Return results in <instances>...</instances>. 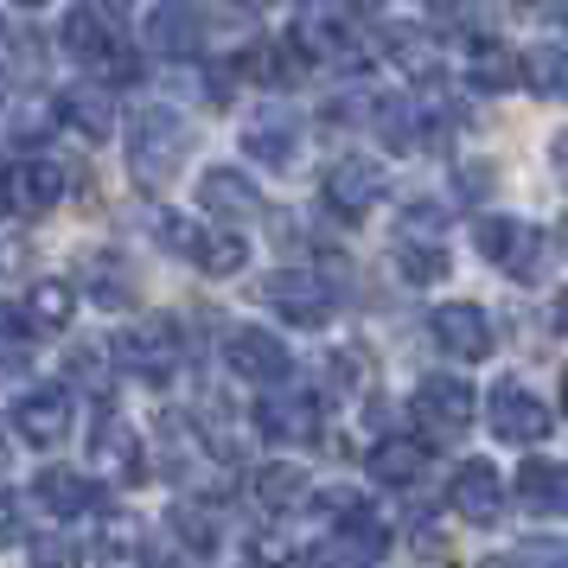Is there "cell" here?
<instances>
[{"label":"cell","instance_id":"17","mask_svg":"<svg viewBox=\"0 0 568 568\" xmlns=\"http://www.w3.org/2000/svg\"><path fill=\"white\" fill-rule=\"evenodd\" d=\"M447 511L460 517V524H498L505 517V486H498V473H491L486 460H466L460 473H454V486H447Z\"/></svg>","mask_w":568,"mask_h":568},{"label":"cell","instance_id":"43","mask_svg":"<svg viewBox=\"0 0 568 568\" xmlns=\"http://www.w3.org/2000/svg\"><path fill=\"white\" fill-rule=\"evenodd\" d=\"M549 166H556V180H562V192H568V134L549 148Z\"/></svg>","mask_w":568,"mask_h":568},{"label":"cell","instance_id":"28","mask_svg":"<svg viewBox=\"0 0 568 568\" xmlns=\"http://www.w3.org/2000/svg\"><path fill=\"white\" fill-rule=\"evenodd\" d=\"M58 122H64V129H78L83 141H109V134H115V103H109V90L78 83V90H64V97H58Z\"/></svg>","mask_w":568,"mask_h":568},{"label":"cell","instance_id":"6","mask_svg":"<svg viewBox=\"0 0 568 568\" xmlns=\"http://www.w3.org/2000/svg\"><path fill=\"white\" fill-rule=\"evenodd\" d=\"M384 192H389V173L377 166V160H364V154L333 160V166H326V180H320L326 211H333V217H345V224L371 217V205H384Z\"/></svg>","mask_w":568,"mask_h":568},{"label":"cell","instance_id":"38","mask_svg":"<svg viewBox=\"0 0 568 568\" xmlns=\"http://www.w3.org/2000/svg\"><path fill=\"white\" fill-rule=\"evenodd\" d=\"M103 562H109V568H134V562H141V537H134L129 524H109V537H103Z\"/></svg>","mask_w":568,"mask_h":568},{"label":"cell","instance_id":"10","mask_svg":"<svg viewBox=\"0 0 568 568\" xmlns=\"http://www.w3.org/2000/svg\"><path fill=\"white\" fill-rule=\"evenodd\" d=\"M224 364H231L243 384H287V371H294V358H287V345L268 326H231L224 333Z\"/></svg>","mask_w":568,"mask_h":568},{"label":"cell","instance_id":"22","mask_svg":"<svg viewBox=\"0 0 568 568\" xmlns=\"http://www.w3.org/2000/svg\"><path fill=\"white\" fill-rule=\"evenodd\" d=\"M243 154L262 160V166H275V173H287L294 154H301V122L287 109H262L256 122L243 129Z\"/></svg>","mask_w":568,"mask_h":568},{"label":"cell","instance_id":"32","mask_svg":"<svg viewBox=\"0 0 568 568\" xmlns=\"http://www.w3.org/2000/svg\"><path fill=\"white\" fill-rule=\"evenodd\" d=\"M71 313H78L71 282H39L27 294V320H32V326H45V333H64V326H71Z\"/></svg>","mask_w":568,"mask_h":568},{"label":"cell","instance_id":"2","mask_svg":"<svg viewBox=\"0 0 568 568\" xmlns=\"http://www.w3.org/2000/svg\"><path fill=\"white\" fill-rule=\"evenodd\" d=\"M473 243H479V256H491L498 275H511V282H537L542 262H549V236L537 224H524V217H479L473 224Z\"/></svg>","mask_w":568,"mask_h":568},{"label":"cell","instance_id":"49","mask_svg":"<svg viewBox=\"0 0 568 568\" xmlns=\"http://www.w3.org/2000/svg\"><path fill=\"white\" fill-rule=\"evenodd\" d=\"M562 415H568V377H562Z\"/></svg>","mask_w":568,"mask_h":568},{"label":"cell","instance_id":"4","mask_svg":"<svg viewBox=\"0 0 568 568\" xmlns=\"http://www.w3.org/2000/svg\"><path fill=\"white\" fill-rule=\"evenodd\" d=\"M154 231H160V243H166L173 256L199 262L205 275H236V268H243V256H250L236 231H211V224H192V217H180V211H160Z\"/></svg>","mask_w":568,"mask_h":568},{"label":"cell","instance_id":"46","mask_svg":"<svg viewBox=\"0 0 568 568\" xmlns=\"http://www.w3.org/2000/svg\"><path fill=\"white\" fill-rule=\"evenodd\" d=\"M479 568H524V556H486Z\"/></svg>","mask_w":568,"mask_h":568},{"label":"cell","instance_id":"45","mask_svg":"<svg viewBox=\"0 0 568 568\" xmlns=\"http://www.w3.org/2000/svg\"><path fill=\"white\" fill-rule=\"evenodd\" d=\"M549 326H556V333L568 338V287H562V294H556V313H549Z\"/></svg>","mask_w":568,"mask_h":568},{"label":"cell","instance_id":"9","mask_svg":"<svg viewBox=\"0 0 568 568\" xmlns=\"http://www.w3.org/2000/svg\"><path fill=\"white\" fill-rule=\"evenodd\" d=\"M115 364L134 371V377H148V384H166L173 371H180V333L166 326V320H148V326H129V333H115Z\"/></svg>","mask_w":568,"mask_h":568},{"label":"cell","instance_id":"26","mask_svg":"<svg viewBox=\"0 0 568 568\" xmlns=\"http://www.w3.org/2000/svg\"><path fill=\"white\" fill-rule=\"evenodd\" d=\"M371 479L377 486H415L422 473H428V440L422 435H384L377 447H371Z\"/></svg>","mask_w":568,"mask_h":568},{"label":"cell","instance_id":"39","mask_svg":"<svg viewBox=\"0 0 568 568\" xmlns=\"http://www.w3.org/2000/svg\"><path fill=\"white\" fill-rule=\"evenodd\" d=\"M32 568H78V542L71 537H39L32 542Z\"/></svg>","mask_w":568,"mask_h":568},{"label":"cell","instance_id":"15","mask_svg":"<svg viewBox=\"0 0 568 568\" xmlns=\"http://www.w3.org/2000/svg\"><path fill=\"white\" fill-rule=\"evenodd\" d=\"M389 556V530L371 511L333 524V537L320 542V568H377Z\"/></svg>","mask_w":568,"mask_h":568},{"label":"cell","instance_id":"30","mask_svg":"<svg viewBox=\"0 0 568 568\" xmlns=\"http://www.w3.org/2000/svg\"><path fill=\"white\" fill-rule=\"evenodd\" d=\"M377 45H384L409 78H428V71H435V32L409 27V20H384V27H377Z\"/></svg>","mask_w":568,"mask_h":568},{"label":"cell","instance_id":"1","mask_svg":"<svg viewBox=\"0 0 568 568\" xmlns=\"http://www.w3.org/2000/svg\"><path fill=\"white\" fill-rule=\"evenodd\" d=\"M185 122L173 115L166 103H148L141 115H134V129H129V160H134V180H148V185H166L173 173H180V160H185Z\"/></svg>","mask_w":568,"mask_h":568},{"label":"cell","instance_id":"35","mask_svg":"<svg viewBox=\"0 0 568 568\" xmlns=\"http://www.w3.org/2000/svg\"><path fill=\"white\" fill-rule=\"evenodd\" d=\"M173 530H180L185 549H199V556H211V549H217V517L199 511V505H180V511H173Z\"/></svg>","mask_w":568,"mask_h":568},{"label":"cell","instance_id":"19","mask_svg":"<svg viewBox=\"0 0 568 568\" xmlns=\"http://www.w3.org/2000/svg\"><path fill=\"white\" fill-rule=\"evenodd\" d=\"M287 39L301 45L307 64H338V71H358V64H364L358 39H352L345 20H333V13H301V27L287 32Z\"/></svg>","mask_w":568,"mask_h":568},{"label":"cell","instance_id":"16","mask_svg":"<svg viewBox=\"0 0 568 568\" xmlns=\"http://www.w3.org/2000/svg\"><path fill=\"white\" fill-rule=\"evenodd\" d=\"M460 71H466V83H473V90L505 97V90H517V83H524V52H517V45H505V39H491V32H479V39H466Z\"/></svg>","mask_w":568,"mask_h":568},{"label":"cell","instance_id":"7","mask_svg":"<svg viewBox=\"0 0 568 568\" xmlns=\"http://www.w3.org/2000/svg\"><path fill=\"white\" fill-rule=\"evenodd\" d=\"M64 199V173H58L52 154H27L0 166V211L7 217H39Z\"/></svg>","mask_w":568,"mask_h":568},{"label":"cell","instance_id":"31","mask_svg":"<svg viewBox=\"0 0 568 568\" xmlns=\"http://www.w3.org/2000/svg\"><path fill=\"white\" fill-rule=\"evenodd\" d=\"M524 83L542 103H568V45H530L524 52Z\"/></svg>","mask_w":568,"mask_h":568},{"label":"cell","instance_id":"24","mask_svg":"<svg viewBox=\"0 0 568 568\" xmlns=\"http://www.w3.org/2000/svg\"><path fill=\"white\" fill-rule=\"evenodd\" d=\"M32 498H39L52 517H90V511H103V491L90 486L83 473H71V466H45V473L32 479Z\"/></svg>","mask_w":568,"mask_h":568},{"label":"cell","instance_id":"18","mask_svg":"<svg viewBox=\"0 0 568 568\" xmlns=\"http://www.w3.org/2000/svg\"><path fill=\"white\" fill-rule=\"evenodd\" d=\"M13 428L32 440V447H58L71 435V389L64 384H45V389H27L13 403Z\"/></svg>","mask_w":568,"mask_h":568},{"label":"cell","instance_id":"42","mask_svg":"<svg viewBox=\"0 0 568 568\" xmlns=\"http://www.w3.org/2000/svg\"><path fill=\"white\" fill-rule=\"evenodd\" d=\"M13 537H20V498L0 491V542H13Z\"/></svg>","mask_w":568,"mask_h":568},{"label":"cell","instance_id":"52","mask_svg":"<svg viewBox=\"0 0 568 568\" xmlns=\"http://www.w3.org/2000/svg\"><path fill=\"white\" fill-rule=\"evenodd\" d=\"M358 7H377V0H358Z\"/></svg>","mask_w":568,"mask_h":568},{"label":"cell","instance_id":"14","mask_svg":"<svg viewBox=\"0 0 568 568\" xmlns=\"http://www.w3.org/2000/svg\"><path fill=\"white\" fill-rule=\"evenodd\" d=\"M256 428L268 440H282V447H307V440H320V428H326V409H320L313 389H282V396H268L256 409Z\"/></svg>","mask_w":568,"mask_h":568},{"label":"cell","instance_id":"36","mask_svg":"<svg viewBox=\"0 0 568 568\" xmlns=\"http://www.w3.org/2000/svg\"><path fill=\"white\" fill-rule=\"evenodd\" d=\"M90 287H97V301H109V307H129V275H122V262L115 256H90Z\"/></svg>","mask_w":568,"mask_h":568},{"label":"cell","instance_id":"50","mask_svg":"<svg viewBox=\"0 0 568 568\" xmlns=\"http://www.w3.org/2000/svg\"><path fill=\"white\" fill-rule=\"evenodd\" d=\"M20 7H45V0H20Z\"/></svg>","mask_w":568,"mask_h":568},{"label":"cell","instance_id":"3","mask_svg":"<svg viewBox=\"0 0 568 568\" xmlns=\"http://www.w3.org/2000/svg\"><path fill=\"white\" fill-rule=\"evenodd\" d=\"M262 307H275V320L301 326V333H320L338 313V287L326 275H313V268H275L262 282Z\"/></svg>","mask_w":568,"mask_h":568},{"label":"cell","instance_id":"12","mask_svg":"<svg viewBox=\"0 0 568 568\" xmlns=\"http://www.w3.org/2000/svg\"><path fill=\"white\" fill-rule=\"evenodd\" d=\"M371 129H377V141H384L389 154H422L440 134V115L428 103H415V97H377Z\"/></svg>","mask_w":568,"mask_h":568},{"label":"cell","instance_id":"27","mask_svg":"<svg viewBox=\"0 0 568 568\" xmlns=\"http://www.w3.org/2000/svg\"><path fill=\"white\" fill-rule=\"evenodd\" d=\"M90 454L109 466V479L115 486H134V479H148V466H141V440H134L129 422H115V415H103L97 422V440H90Z\"/></svg>","mask_w":568,"mask_h":568},{"label":"cell","instance_id":"51","mask_svg":"<svg viewBox=\"0 0 568 568\" xmlns=\"http://www.w3.org/2000/svg\"><path fill=\"white\" fill-rule=\"evenodd\" d=\"M562 243H568V217H562Z\"/></svg>","mask_w":568,"mask_h":568},{"label":"cell","instance_id":"20","mask_svg":"<svg viewBox=\"0 0 568 568\" xmlns=\"http://www.w3.org/2000/svg\"><path fill=\"white\" fill-rule=\"evenodd\" d=\"M199 205H205V217H217V224H250L262 211V192L250 173H236V166H211L205 180H199Z\"/></svg>","mask_w":568,"mask_h":568},{"label":"cell","instance_id":"33","mask_svg":"<svg viewBox=\"0 0 568 568\" xmlns=\"http://www.w3.org/2000/svg\"><path fill=\"white\" fill-rule=\"evenodd\" d=\"M32 333H39V326H32L27 313L0 307V371H20V364L32 358Z\"/></svg>","mask_w":568,"mask_h":568},{"label":"cell","instance_id":"53","mask_svg":"<svg viewBox=\"0 0 568 568\" xmlns=\"http://www.w3.org/2000/svg\"><path fill=\"white\" fill-rule=\"evenodd\" d=\"M511 7H530V0H511Z\"/></svg>","mask_w":568,"mask_h":568},{"label":"cell","instance_id":"11","mask_svg":"<svg viewBox=\"0 0 568 568\" xmlns=\"http://www.w3.org/2000/svg\"><path fill=\"white\" fill-rule=\"evenodd\" d=\"M473 415H479V396H473V384L466 377H422L415 384V422L428 428V435H460V428H473Z\"/></svg>","mask_w":568,"mask_h":568},{"label":"cell","instance_id":"41","mask_svg":"<svg viewBox=\"0 0 568 568\" xmlns=\"http://www.w3.org/2000/svg\"><path fill=\"white\" fill-rule=\"evenodd\" d=\"M333 384L364 389V352H333Z\"/></svg>","mask_w":568,"mask_h":568},{"label":"cell","instance_id":"13","mask_svg":"<svg viewBox=\"0 0 568 568\" xmlns=\"http://www.w3.org/2000/svg\"><path fill=\"white\" fill-rule=\"evenodd\" d=\"M428 333H435V345L447 352V358H491V320L486 307H473V301H440L435 313H428Z\"/></svg>","mask_w":568,"mask_h":568},{"label":"cell","instance_id":"48","mask_svg":"<svg viewBox=\"0 0 568 568\" xmlns=\"http://www.w3.org/2000/svg\"><path fill=\"white\" fill-rule=\"evenodd\" d=\"M0 460H7V428H0Z\"/></svg>","mask_w":568,"mask_h":568},{"label":"cell","instance_id":"44","mask_svg":"<svg viewBox=\"0 0 568 568\" xmlns=\"http://www.w3.org/2000/svg\"><path fill=\"white\" fill-rule=\"evenodd\" d=\"M90 7H97V13H103V20H122V13H129L134 0H90Z\"/></svg>","mask_w":568,"mask_h":568},{"label":"cell","instance_id":"23","mask_svg":"<svg viewBox=\"0 0 568 568\" xmlns=\"http://www.w3.org/2000/svg\"><path fill=\"white\" fill-rule=\"evenodd\" d=\"M236 71H243V78H256V83H268V90H287V83L307 78V58H301L294 39H256V45H243Z\"/></svg>","mask_w":568,"mask_h":568},{"label":"cell","instance_id":"40","mask_svg":"<svg viewBox=\"0 0 568 568\" xmlns=\"http://www.w3.org/2000/svg\"><path fill=\"white\" fill-rule=\"evenodd\" d=\"M71 377H78V384H90V389H103L109 384V358L97 352V345H83V352H71Z\"/></svg>","mask_w":568,"mask_h":568},{"label":"cell","instance_id":"37","mask_svg":"<svg viewBox=\"0 0 568 568\" xmlns=\"http://www.w3.org/2000/svg\"><path fill=\"white\" fill-rule=\"evenodd\" d=\"M256 491H262L268 511H282L287 498H301V473H294V466H268V473L256 479Z\"/></svg>","mask_w":568,"mask_h":568},{"label":"cell","instance_id":"34","mask_svg":"<svg viewBox=\"0 0 568 568\" xmlns=\"http://www.w3.org/2000/svg\"><path fill=\"white\" fill-rule=\"evenodd\" d=\"M52 122H58V109H45V103H13L7 109V134H13L20 148H39V141L52 134Z\"/></svg>","mask_w":568,"mask_h":568},{"label":"cell","instance_id":"47","mask_svg":"<svg viewBox=\"0 0 568 568\" xmlns=\"http://www.w3.org/2000/svg\"><path fill=\"white\" fill-rule=\"evenodd\" d=\"M556 20H562V27H568V0H556Z\"/></svg>","mask_w":568,"mask_h":568},{"label":"cell","instance_id":"21","mask_svg":"<svg viewBox=\"0 0 568 568\" xmlns=\"http://www.w3.org/2000/svg\"><path fill=\"white\" fill-rule=\"evenodd\" d=\"M199 39H205V13H199L192 0H160L154 13H148V52L192 58L199 52Z\"/></svg>","mask_w":568,"mask_h":568},{"label":"cell","instance_id":"29","mask_svg":"<svg viewBox=\"0 0 568 568\" xmlns=\"http://www.w3.org/2000/svg\"><path fill=\"white\" fill-rule=\"evenodd\" d=\"M447 268H454V256L440 250V236H396V275L409 287H435V282H447Z\"/></svg>","mask_w":568,"mask_h":568},{"label":"cell","instance_id":"8","mask_svg":"<svg viewBox=\"0 0 568 568\" xmlns=\"http://www.w3.org/2000/svg\"><path fill=\"white\" fill-rule=\"evenodd\" d=\"M64 52L78 58V64H90L97 78H134L129 45L115 39V27H109L97 7H78V13L64 20Z\"/></svg>","mask_w":568,"mask_h":568},{"label":"cell","instance_id":"5","mask_svg":"<svg viewBox=\"0 0 568 568\" xmlns=\"http://www.w3.org/2000/svg\"><path fill=\"white\" fill-rule=\"evenodd\" d=\"M486 422H491V435L505 440V447H537L542 435H549V403H542L530 384H517V377H498L486 396Z\"/></svg>","mask_w":568,"mask_h":568},{"label":"cell","instance_id":"25","mask_svg":"<svg viewBox=\"0 0 568 568\" xmlns=\"http://www.w3.org/2000/svg\"><path fill=\"white\" fill-rule=\"evenodd\" d=\"M517 505L537 517H568V466L562 460H524L517 466Z\"/></svg>","mask_w":568,"mask_h":568}]
</instances>
